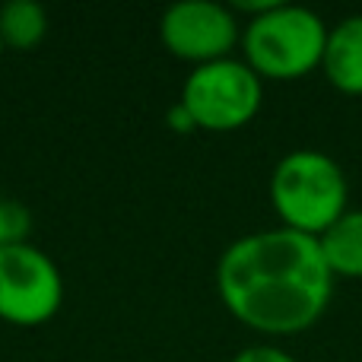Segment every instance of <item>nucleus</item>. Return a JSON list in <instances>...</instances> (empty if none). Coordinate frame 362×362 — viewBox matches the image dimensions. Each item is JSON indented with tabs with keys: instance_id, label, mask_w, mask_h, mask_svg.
<instances>
[{
	"instance_id": "nucleus-13",
	"label": "nucleus",
	"mask_w": 362,
	"mask_h": 362,
	"mask_svg": "<svg viewBox=\"0 0 362 362\" xmlns=\"http://www.w3.org/2000/svg\"><path fill=\"white\" fill-rule=\"evenodd\" d=\"M0 54H4V38H0Z\"/></svg>"
},
{
	"instance_id": "nucleus-8",
	"label": "nucleus",
	"mask_w": 362,
	"mask_h": 362,
	"mask_svg": "<svg viewBox=\"0 0 362 362\" xmlns=\"http://www.w3.org/2000/svg\"><path fill=\"white\" fill-rule=\"evenodd\" d=\"M318 245L334 276H362V210H346L321 232Z\"/></svg>"
},
{
	"instance_id": "nucleus-3",
	"label": "nucleus",
	"mask_w": 362,
	"mask_h": 362,
	"mask_svg": "<svg viewBox=\"0 0 362 362\" xmlns=\"http://www.w3.org/2000/svg\"><path fill=\"white\" fill-rule=\"evenodd\" d=\"M327 25L302 4H276L255 16L242 32L245 64L257 76L296 80L315 70L325 57Z\"/></svg>"
},
{
	"instance_id": "nucleus-2",
	"label": "nucleus",
	"mask_w": 362,
	"mask_h": 362,
	"mask_svg": "<svg viewBox=\"0 0 362 362\" xmlns=\"http://www.w3.org/2000/svg\"><path fill=\"white\" fill-rule=\"evenodd\" d=\"M350 185L334 156L321 150H293L270 175V200L283 226L305 235H321L346 213Z\"/></svg>"
},
{
	"instance_id": "nucleus-5",
	"label": "nucleus",
	"mask_w": 362,
	"mask_h": 362,
	"mask_svg": "<svg viewBox=\"0 0 362 362\" xmlns=\"http://www.w3.org/2000/svg\"><path fill=\"white\" fill-rule=\"evenodd\" d=\"M64 302V280L57 264L29 242L0 248V321L16 327L45 325Z\"/></svg>"
},
{
	"instance_id": "nucleus-7",
	"label": "nucleus",
	"mask_w": 362,
	"mask_h": 362,
	"mask_svg": "<svg viewBox=\"0 0 362 362\" xmlns=\"http://www.w3.org/2000/svg\"><path fill=\"white\" fill-rule=\"evenodd\" d=\"M321 67L337 89L362 93V16H346L344 23L327 29Z\"/></svg>"
},
{
	"instance_id": "nucleus-1",
	"label": "nucleus",
	"mask_w": 362,
	"mask_h": 362,
	"mask_svg": "<svg viewBox=\"0 0 362 362\" xmlns=\"http://www.w3.org/2000/svg\"><path fill=\"white\" fill-rule=\"evenodd\" d=\"M216 289L242 325L261 334H299L325 315L334 274L318 235L264 229L242 235L219 255Z\"/></svg>"
},
{
	"instance_id": "nucleus-6",
	"label": "nucleus",
	"mask_w": 362,
	"mask_h": 362,
	"mask_svg": "<svg viewBox=\"0 0 362 362\" xmlns=\"http://www.w3.org/2000/svg\"><path fill=\"white\" fill-rule=\"evenodd\" d=\"M159 38L165 51L194 67L232 57L229 51L242 42L235 10L216 0H178L163 13Z\"/></svg>"
},
{
	"instance_id": "nucleus-10",
	"label": "nucleus",
	"mask_w": 362,
	"mask_h": 362,
	"mask_svg": "<svg viewBox=\"0 0 362 362\" xmlns=\"http://www.w3.org/2000/svg\"><path fill=\"white\" fill-rule=\"evenodd\" d=\"M25 229H29V216L19 204L0 197V248L10 242H25Z\"/></svg>"
},
{
	"instance_id": "nucleus-11",
	"label": "nucleus",
	"mask_w": 362,
	"mask_h": 362,
	"mask_svg": "<svg viewBox=\"0 0 362 362\" xmlns=\"http://www.w3.org/2000/svg\"><path fill=\"white\" fill-rule=\"evenodd\" d=\"M232 362H299L296 356H289L286 350H280V346H267V344H257V346H245V350H238Z\"/></svg>"
},
{
	"instance_id": "nucleus-12",
	"label": "nucleus",
	"mask_w": 362,
	"mask_h": 362,
	"mask_svg": "<svg viewBox=\"0 0 362 362\" xmlns=\"http://www.w3.org/2000/svg\"><path fill=\"white\" fill-rule=\"evenodd\" d=\"M165 118H169V127L172 131H178V134H187V131H194V118L191 115H187V108L181 105V102H175V105L169 108V115H165Z\"/></svg>"
},
{
	"instance_id": "nucleus-9",
	"label": "nucleus",
	"mask_w": 362,
	"mask_h": 362,
	"mask_svg": "<svg viewBox=\"0 0 362 362\" xmlns=\"http://www.w3.org/2000/svg\"><path fill=\"white\" fill-rule=\"evenodd\" d=\"M48 35V13L35 0H10L0 6V38L4 48L29 51Z\"/></svg>"
},
{
	"instance_id": "nucleus-4",
	"label": "nucleus",
	"mask_w": 362,
	"mask_h": 362,
	"mask_svg": "<svg viewBox=\"0 0 362 362\" xmlns=\"http://www.w3.org/2000/svg\"><path fill=\"white\" fill-rule=\"evenodd\" d=\"M178 102L200 131H235L257 115L264 102V83L245 61L223 57L194 67Z\"/></svg>"
}]
</instances>
